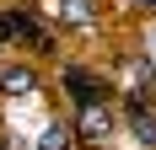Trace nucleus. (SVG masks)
Returning <instances> with one entry per match:
<instances>
[{
	"label": "nucleus",
	"instance_id": "nucleus-1",
	"mask_svg": "<svg viewBox=\"0 0 156 150\" xmlns=\"http://www.w3.org/2000/svg\"><path fill=\"white\" fill-rule=\"evenodd\" d=\"M76 134L86 139V145H102V139L113 134V118H108V107H102V102H86V107H81V118H76Z\"/></svg>",
	"mask_w": 156,
	"mask_h": 150
},
{
	"label": "nucleus",
	"instance_id": "nucleus-2",
	"mask_svg": "<svg viewBox=\"0 0 156 150\" xmlns=\"http://www.w3.org/2000/svg\"><path fill=\"white\" fill-rule=\"evenodd\" d=\"M65 86L76 91V107H86V102H102V97H108V86H102V80H92L86 70H70V75H65Z\"/></svg>",
	"mask_w": 156,
	"mask_h": 150
},
{
	"label": "nucleus",
	"instance_id": "nucleus-3",
	"mask_svg": "<svg viewBox=\"0 0 156 150\" xmlns=\"http://www.w3.org/2000/svg\"><path fill=\"white\" fill-rule=\"evenodd\" d=\"M129 129H135V139H140L145 150L156 145V118H151V107H145V102H129Z\"/></svg>",
	"mask_w": 156,
	"mask_h": 150
},
{
	"label": "nucleus",
	"instance_id": "nucleus-4",
	"mask_svg": "<svg viewBox=\"0 0 156 150\" xmlns=\"http://www.w3.org/2000/svg\"><path fill=\"white\" fill-rule=\"evenodd\" d=\"M0 86H5V91H32V86H38V75H32L27 64H11V70L0 75Z\"/></svg>",
	"mask_w": 156,
	"mask_h": 150
},
{
	"label": "nucleus",
	"instance_id": "nucleus-5",
	"mask_svg": "<svg viewBox=\"0 0 156 150\" xmlns=\"http://www.w3.org/2000/svg\"><path fill=\"white\" fill-rule=\"evenodd\" d=\"M59 16L65 22H86L92 16V0H59Z\"/></svg>",
	"mask_w": 156,
	"mask_h": 150
},
{
	"label": "nucleus",
	"instance_id": "nucleus-6",
	"mask_svg": "<svg viewBox=\"0 0 156 150\" xmlns=\"http://www.w3.org/2000/svg\"><path fill=\"white\" fill-rule=\"evenodd\" d=\"M151 150H156V145H151Z\"/></svg>",
	"mask_w": 156,
	"mask_h": 150
}]
</instances>
